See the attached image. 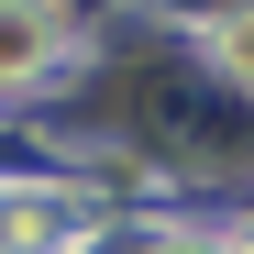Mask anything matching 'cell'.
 Masks as SVG:
<instances>
[{"mask_svg":"<svg viewBox=\"0 0 254 254\" xmlns=\"http://www.w3.org/2000/svg\"><path fill=\"white\" fill-rule=\"evenodd\" d=\"M66 56V0H0V89L45 77Z\"/></svg>","mask_w":254,"mask_h":254,"instance_id":"cell-1","label":"cell"},{"mask_svg":"<svg viewBox=\"0 0 254 254\" xmlns=\"http://www.w3.org/2000/svg\"><path fill=\"white\" fill-rule=\"evenodd\" d=\"M210 45H221V66H232V77H254V0H243L221 33H210Z\"/></svg>","mask_w":254,"mask_h":254,"instance_id":"cell-2","label":"cell"}]
</instances>
